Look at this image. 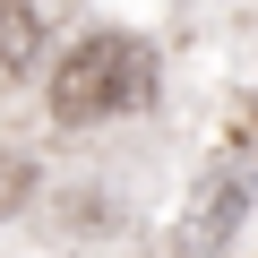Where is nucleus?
<instances>
[{"mask_svg":"<svg viewBox=\"0 0 258 258\" xmlns=\"http://www.w3.org/2000/svg\"><path fill=\"white\" fill-rule=\"evenodd\" d=\"M147 86H155V60H147L138 35H86L52 69V112L69 129H95V120H112L129 103H147Z\"/></svg>","mask_w":258,"mask_h":258,"instance_id":"obj_1","label":"nucleus"},{"mask_svg":"<svg viewBox=\"0 0 258 258\" xmlns=\"http://www.w3.org/2000/svg\"><path fill=\"white\" fill-rule=\"evenodd\" d=\"M249 181H258V155H249V147H241V155H224V164L207 172V189H198L189 224H181V249H224V232H232V215H241Z\"/></svg>","mask_w":258,"mask_h":258,"instance_id":"obj_2","label":"nucleus"},{"mask_svg":"<svg viewBox=\"0 0 258 258\" xmlns=\"http://www.w3.org/2000/svg\"><path fill=\"white\" fill-rule=\"evenodd\" d=\"M35 43H43V9L0 0V78H26L35 69Z\"/></svg>","mask_w":258,"mask_h":258,"instance_id":"obj_3","label":"nucleus"},{"mask_svg":"<svg viewBox=\"0 0 258 258\" xmlns=\"http://www.w3.org/2000/svg\"><path fill=\"white\" fill-rule=\"evenodd\" d=\"M26 189H35V164H26V155H0V215H18Z\"/></svg>","mask_w":258,"mask_h":258,"instance_id":"obj_4","label":"nucleus"}]
</instances>
